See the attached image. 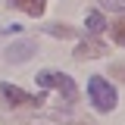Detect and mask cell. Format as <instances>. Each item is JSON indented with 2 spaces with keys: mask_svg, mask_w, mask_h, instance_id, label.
Instances as JSON below:
<instances>
[{
  "mask_svg": "<svg viewBox=\"0 0 125 125\" xmlns=\"http://www.w3.org/2000/svg\"><path fill=\"white\" fill-rule=\"evenodd\" d=\"M0 94H3V100L10 103V106H41L44 103V94H25L22 88H16V84H10V81H3L0 84Z\"/></svg>",
  "mask_w": 125,
  "mask_h": 125,
  "instance_id": "cell-3",
  "label": "cell"
},
{
  "mask_svg": "<svg viewBox=\"0 0 125 125\" xmlns=\"http://www.w3.org/2000/svg\"><path fill=\"white\" fill-rule=\"evenodd\" d=\"M34 81H38L41 88H53V91H60L62 97H66V103H75V100H78V88H75V81H72L69 75H62V72L44 69V72H38V75H34Z\"/></svg>",
  "mask_w": 125,
  "mask_h": 125,
  "instance_id": "cell-2",
  "label": "cell"
},
{
  "mask_svg": "<svg viewBox=\"0 0 125 125\" xmlns=\"http://www.w3.org/2000/svg\"><path fill=\"white\" fill-rule=\"evenodd\" d=\"M44 28L50 31L53 38H72V34H75V28H72V25H44Z\"/></svg>",
  "mask_w": 125,
  "mask_h": 125,
  "instance_id": "cell-9",
  "label": "cell"
},
{
  "mask_svg": "<svg viewBox=\"0 0 125 125\" xmlns=\"http://www.w3.org/2000/svg\"><path fill=\"white\" fill-rule=\"evenodd\" d=\"M106 10H119V13H125V0H100Z\"/></svg>",
  "mask_w": 125,
  "mask_h": 125,
  "instance_id": "cell-11",
  "label": "cell"
},
{
  "mask_svg": "<svg viewBox=\"0 0 125 125\" xmlns=\"http://www.w3.org/2000/svg\"><path fill=\"white\" fill-rule=\"evenodd\" d=\"M88 97H91V103H94L97 113H113L116 103H119L116 88H113L103 75H91V81H88Z\"/></svg>",
  "mask_w": 125,
  "mask_h": 125,
  "instance_id": "cell-1",
  "label": "cell"
},
{
  "mask_svg": "<svg viewBox=\"0 0 125 125\" xmlns=\"http://www.w3.org/2000/svg\"><path fill=\"white\" fill-rule=\"evenodd\" d=\"M84 25H88L91 34H100V31L106 28V19H103L100 13H88V22H84Z\"/></svg>",
  "mask_w": 125,
  "mask_h": 125,
  "instance_id": "cell-7",
  "label": "cell"
},
{
  "mask_svg": "<svg viewBox=\"0 0 125 125\" xmlns=\"http://www.w3.org/2000/svg\"><path fill=\"white\" fill-rule=\"evenodd\" d=\"M97 56H106V44L97 41V38L81 41V44L75 47V60H97Z\"/></svg>",
  "mask_w": 125,
  "mask_h": 125,
  "instance_id": "cell-5",
  "label": "cell"
},
{
  "mask_svg": "<svg viewBox=\"0 0 125 125\" xmlns=\"http://www.w3.org/2000/svg\"><path fill=\"white\" fill-rule=\"evenodd\" d=\"M109 75H113V78H119V81H122V84H125V60H119V62H113V69H109Z\"/></svg>",
  "mask_w": 125,
  "mask_h": 125,
  "instance_id": "cell-10",
  "label": "cell"
},
{
  "mask_svg": "<svg viewBox=\"0 0 125 125\" xmlns=\"http://www.w3.org/2000/svg\"><path fill=\"white\" fill-rule=\"evenodd\" d=\"M13 6H19L22 13H28V16H44V10H47V0H10Z\"/></svg>",
  "mask_w": 125,
  "mask_h": 125,
  "instance_id": "cell-6",
  "label": "cell"
},
{
  "mask_svg": "<svg viewBox=\"0 0 125 125\" xmlns=\"http://www.w3.org/2000/svg\"><path fill=\"white\" fill-rule=\"evenodd\" d=\"M109 31H113V41L125 47V16H122V19H116V22L109 25Z\"/></svg>",
  "mask_w": 125,
  "mask_h": 125,
  "instance_id": "cell-8",
  "label": "cell"
},
{
  "mask_svg": "<svg viewBox=\"0 0 125 125\" xmlns=\"http://www.w3.org/2000/svg\"><path fill=\"white\" fill-rule=\"evenodd\" d=\"M31 56H34V44L31 41H16V44H10L3 50V60L6 62H25Z\"/></svg>",
  "mask_w": 125,
  "mask_h": 125,
  "instance_id": "cell-4",
  "label": "cell"
}]
</instances>
